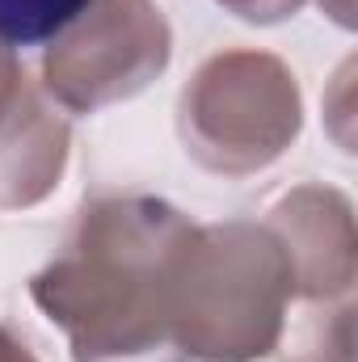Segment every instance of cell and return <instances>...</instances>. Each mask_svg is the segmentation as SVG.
I'll use <instances>...</instances> for the list:
<instances>
[{
    "instance_id": "6da1fadb",
    "label": "cell",
    "mask_w": 358,
    "mask_h": 362,
    "mask_svg": "<svg viewBox=\"0 0 358 362\" xmlns=\"http://www.w3.org/2000/svg\"><path fill=\"white\" fill-rule=\"evenodd\" d=\"M194 223L152 194L85 198L51 266L30 278L72 362H190L173 333V274Z\"/></svg>"
},
{
    "instance_id": "7a4b0ae2",
    "label": "cell",
    "mask_w": 358,
    "mask_h": 362,
    "mask_svg": "<svg viewBox=\"0 0 358 362\" xmlns=\"http://www.w3.org/2000/svg\"><path fill=\"white\" fill-rule=\"evenodd\" d=\"M295 270L270 223H194L173 274V333L190 362H258L278 350Z\"/></svg>"
},
{
    "instance_id": "3957f363",
    "label": "cell",
    "mask_w": 358,
    "mask_h": 362,
    "mask_svg": "<svg viewBox=\"0 0 358 362\" xmlns=\"http://www.w3.org/2000/svg\"><path fill=\"white\" fill-rule=\"evenodd\" d=\"M299 81L270 51H219L178 97L181 148L215 177H253L270 169L299 139Z\"/></svg>"
},
{
    "instance_id": "277c9868",
    "label": "cell",
    "mask_w": 358,
    "mask_h": 362,
    "mask_svg": "<svg viewBox=\"0 0 358 362\" xmlns=\"http://www.w3.org/2000/svg\"><path fill=\"white\" fill-rule=\"evenodd\" d=\"M173 55L156 0H89L42 51V93L68 114H97L144 93Z\"/></svg>"
},
{
    "instance_id": "5b68a950",
    "label": "cell",
    "mask_w": 358,
    "mask_h": 362,
    "mask_svg": "<svg viewBox=\"0 0 358 362\" xmlns=\"http://www.w3.org/2000/svg\"><path fill=\"white\" fill-rule=\"evenodd\" d=\"M68 118L0 47V211L38 206L68 169Z\"/></svg>"
},
{
    "instance_id": "8992f818",
    "label": "cell",
    "mask_w": 358,
    "mask_h": 362,
    "mask_svg": "<svg viewBox=\"0 0 358 362\" xmlns=\"http://www.w3.org/2000/svg\"><path fill=\"white\" fill-rule=\"evenodd\" d=\"M266 223L291 257L299 299L321 303L350 295L358 274V240L354 206L346 194L329 185H295L266 211Z\"/></svg>"
},
{
    "instance_id": "52a82bcc",
    "label": "cell",
    "mask_w": 358,
    "mask_h": 362,
    "mask_svg": "<svg viewBox=\"0 0 358 362\" xmlns=\"http://www.w3.org/2000/svg\"><path fill=\"white\" fill-rule=\"evenodd\" d=\"M89 0H0V47L25 51L55 42Z\"/></svg>"
},
{
    "instance_id": "ba28073f",
    "label": "cell",
    "mask_w": 358,
    "mask_h": 362,
    "mask_svg": "<svg viewBox=\"0 0 358 362\" xmlns=\"http://www.w3.org/2000/svg\"><path fill=\"white\" fill-rule=\"evenodd\" d=\"M224 4L228 13H236L241 21H253V25H274V21H287L295 17L308 0H215Z\"/></svg>"
},
{
    "instance_id": "9c48e42d",
    "label": "cell",
    "mask_w": 358,
    "mask_h": 362,
    "mask_svg": "<svg viewBox=\"0 0 358 362\" xmlns=\"http://www.w3.org/2000/svg\"><path fill=\"white\" fill-rule=\"evenodd\" d=\"M0 362H38V354H34L8 325H0Z\"/></svg>"
},
{
    "instance_id": "30bf717a",
    "label": "cell",
    "mask_w": 358,
    "mask_h": 362,
    "mask_svg": "<svg viewBox=\"0 0 358 362\" xmlns=\"http://www.w3.org/2000/svg\"><path fill=\"white\" fill-rule=\"evenodd\" d=\"M321 4L337 17V25H346V30L354 25V0H321Z\"/></svg>"
}]
</instances>
